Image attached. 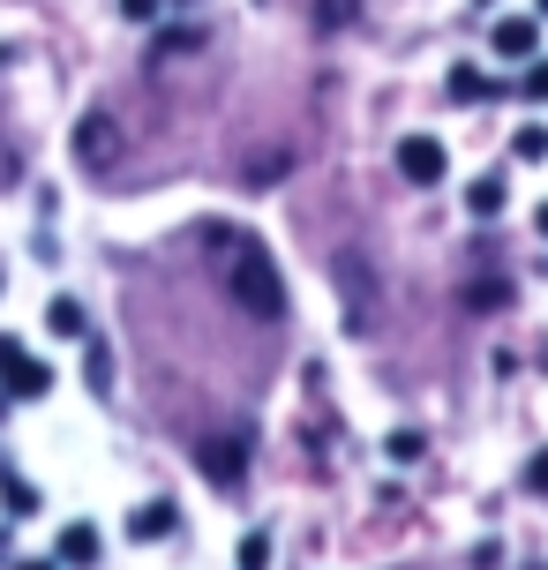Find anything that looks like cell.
<instances>
[{"instance_id":"8","label":"cell","mask_w":548,"mask_h":570,"mask_svg":"<svg viewBox=\"0 0 548 570\" xmlns=\"http://www.w3.org/2000/svg\"><path fill=\"white\" fill-rule=\"evenodd\" d=\"M106 150H114V120L90 114L84 128H76V158H84V166H106Z\"/></svg>"},{"instance_id":"24","label":"cell","mask_w":548,"mask_h":570,"mask_svg":"<svg viewBox=\"0 0 548 570\" xmlns=\"http://www.w3.org/2000/svg\"><path fill=\"white\" fill-rule=\"evenodd\" d=\"M23 570H53V563H23Z\"/></svg>"},{"instance_id":"22","label":"cell","mask_w":548,"mask_h":570,"mask_svg":"<svg viewBox=\"0 0 548 570\" xmlns=\"http://www.w3.org/2000/svg\"><path fill=\"white\" fill-rule=\"evenodd\" d=\"M8 173H16V158H8V150H0V180H8Z\"/></svg>"},{"instance_id":"4","label":"cell","mask_w":548,"mask_h":570,"mask_svg":"<svg viewBox=\"0 0 548 570\" xmlns=\"http://www.w3.org/2000/svg\"><path fill=\"white\" fill-rule=\"evenodd\" d=\"M489 46L503 60H534V53H541V23H534V16H503V23L489 30Z\"/></svg>"},{"instance_id":"25","label":"cell","mask_w":548,"mask_h":570,"mask_svg":"<svg viewBox=\"0 0 548 570\" xmlns=\"http://www.w3.org/2000/svg\"><path fill=\"white\" fill-rule=\"evenodd\" d=\"M534 8H541V16H548V0H534Z\"/></svg>"},{"instance_id":"2","label":"cell","mask_w":548,"mask_h":570,"mask_svg":"<svg viewBox=\"0 0 548 570\" xmlns=\"http://www.w3.org/2000/svg\"><path fill=\"white\" fill-rule=\"evenodd\" d=\"M399 173L413 180V188H436V180L451 173V158H443V142H436V136H405L399 142Z\"/></svg>"},{"instance_id":"12","label":"cell","mask_w":548,"mask_h":570,"mask_svg":"<svg viewBox=\"0 0 548 570\" xmlns=\"http://www.w3.org/2000/svg\"><path fill=\"white\" fill-rule=\"evenodd\" d=\"M511 158H519V166H541V158H548V128H541V120L511 136Z\"/></svg>"},{"instance_id":"1","label":"cell","mask_w":548,"mask_h":570,"mask_svg":"<svg viewBox=\"0 0 548 570\" xmlns=\"http://www.w3.org/2000/svg\"><path fill=\"white\" fill-rule=\"evenodd\" d=\"M226 285H233V301H241L248 323H278V315H286V278H278V263L256 256V248H241V256H233Z\"/></svg>"},{"instance_id":"6","label":"cell","mask_w":548,"mask_h":570,"mask_svg":"<svg viewBox=\"0 0 548 570\" xmlns=\"http://www.w3.org/2000/svg\"><path fill=\"white\" fill-rule=\"evenodd\" d=\"M174 525H180L174 503H144V511H128V541H166Z\"/></svg>"},{"instance_id":"18","label":"cell","mask_w":548,"mask_h":570,"mask_svg":"<svg viewBox=\"0 0 548 570\" xmlns=\"http://www.w3.org/2000/svg\"><path fill=\"white\" fill-rule=\"evenodd\" d=\"M353 8H361V0H323L316 16H323V23H331V30H339V23H353Z\"/></svg>"},{"instance_id":"20","label":"cell","mask_w":548,"mask_h":570,"mask_svg":"<svg viewBox=\"0 0 548 570\" xmlns=\"http://www.w3.org/2000/svg\"><path fill=\"white\" fill-rule=\"evenodd\" d=\"M526 481H534V488H548V458H534V465H526Z\"/></svg>"},{"instance_id":"14","label":"cell","mask_w":548,"mask_h":570,"mask_svg":"<svg viewBox=\"0 0 548 570\" xmlns=\"http://www.w3.org/2000/svg\"><path fill=\"white\" fill-rule=\"evenodd\" d=\"M503 301H511V285H503V278H473V285H466V308H503Z\"/></svg>"},{"instance_id":"9","label":"cell","mask_w":548,"mask_h":570,"mask_svg":"<svg viewBox=\"0 0 548 570\" xmlns=\"http://www.w3.org/2000/svg\"><path fill=\"white\" fill-rule=\"evenodd\" d=\"M481 98H496V83L473 60H459V68H451V106H481Z\"/></svg>"},{"instance_id":"3","label":"cell","mask_w":548,"mask_h":570,"mask_svg":"<svg viewBox=\"0 0 548 570\" xmlns=\"http://www.w3.org/2000/svg\"><path fill=\"white\" fill-rule=\"evenodd\" d=\"M196 465H203V473H211L218 488H226V481H241V473H248V443H233V435H211V443L196 451Z\"/></svg>"},{"instance_id":"16","label":"cell","mask_w":548,"mask_h":570,"mask_svg":"<svg viewBox=\"0 0 548 570\" xmlns=\"http://www.w3.org/2000/svg\"><path fill=\"white\" fill-rule=\"evenodd\" d=\"M511 90H519V98H534V106H548V60H526V76Z\"/></svg>"},{"instance_id":"10","label":"cell","mask_w":548,"mask_h":570,"mask_svg":"<svg viewBox=\"0 0 548 570\" xmlns=\"http://www.w3.org/2000/svg\"><path fill=\"white\" fill-rule=\"evenodd\" d=\"M466 210H473V218H496V210H503V180H496V173H481V180L466 188Z\"/></svg>"},{"instance_id":"17","label":"cell","mask_w":548,"mask_h":570,"mask_svg":"<svg viewBox=\"0 0 548 570\" xmlns=\"http://www.w3.org/2000/svg\"><path fill=\"white\" fill-rule=\"evenodd\" d=\"M38 511V495H30V481H16V473H8V518H30Z\"/></svg>"},{"instance_id":"21","label":"cell","mask_w":548,"mask_h":570,"mask_svg":"<svg viewBox=\"0 0 548 570\" xmlns=\"http://www.w3.org/2000/svg\"><path fill=\"white\" fill-rule=\"evenodd\" d=\"M16 353H23V345H16V338H8V331H0V361H16Z\"/></svg>"},{"instance_id":"5","label":"cell","mask_w":548,"mask_h":570,"mask_svg":"<svg viewBox=\"0 0 548 570\" xmlns=\"http://www.w3.org/2000/svg\"><path fill=\"white\" fill-rule=\"evenodd\" d=\"M0 375H8V399H46V391H53V368H46V361H30V353L0 361Z\"/></svg>"},{"instance_id":"11","label":"cell","mask_w":548,"mask_h":570,"mask_svg":"<svg viewBox=\"0 0 548 570\" xmlns=\"http://www.w3.org/2000/svg\"><path fill=\"white\" fill-rule=\"evenodd\" d=\"M46 331H53V338H84L90 323H84V308H76V301H53V308H46Z\"/></svg>"},{"instance_id":"19","label":"cell","mask_w":548,"mask_h":570,"mask_svg":"<svg viewBox=\"0 0 548 570\" xmlns=\"http://www.w3.org/2000/svg\"><path fill=\"white\" fill-rule=\"evenodd\" d=\"M120 16H128V23H150V16H158V0H120Z\"/></svg>"},{"instance_id":"13","label":"cell","mask_w":548,"mask_h":570,"mask_svg":"<svg viewBox=\"0 0 548 570\" xmlns=\"http://www.w3.org/2000/svg\"><path fill=\"white\" fill-rule=\"evenodd\" d=\"M383 451H391V465H413L429 443H421V428H391V435H383Z\"/></svg>"},{"instance_id":"7","label":"cell","mask_w":548,"mask_h":570,"mask_svg":"<svg viewBox=\"0 0 548 570\" xmlns=\"http://www.w3.org/2000/svg\"><path fill=\"white\" fill-rule=\"evenodd\" d=\"M60 563L68 570H98V525H60Z\"/></svg>"},{"instance_id":"15","label":"cell","mask_w":548,"mask_h":570,"mask_svg":"<svg viewBox=\"0 0 548 570\" xmlns=\"http://www.w3.org/2000/svg\"><path fill=\"white\" fill-rule=\"evenodd\" d=\"M233 563H241V570H271V533L256 525V533L241 541V556H233Z\"/></svg>"},{"instance_id":"23","label":"cell","mask_w":548,"mask_h":570,"mask_svg":"<svg viewBox=\"0 0 548 570\" xmlns=\"http://www.w3.org/2000/svg\"><path fill=\"white\" fill-rule=\"evenodd\" d=\"M534 226H541V233H548V203H541V218H534Z\"/></svg>"}]
</instances>
